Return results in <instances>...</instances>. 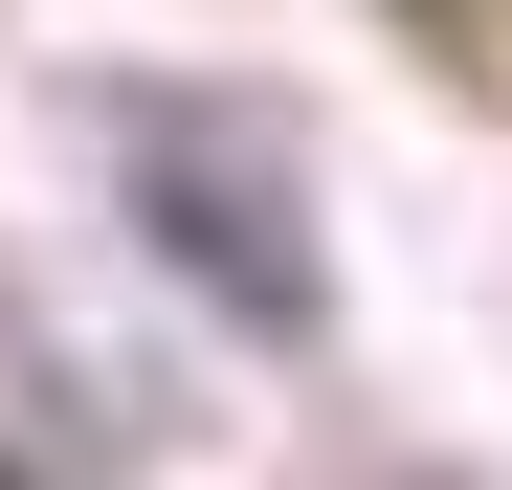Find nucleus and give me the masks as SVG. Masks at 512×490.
<instances>
[{"instance_id": "obj_1", "label": "nucleus", "mask_w": 512, "mask_h": 490, "mask_svg": "<svg viewBox=\"0 0 512 490\" xmlns=\"http://www.w3.org/2000/svg\"><path fill=\"white\" fill-rule=\"evenodd\" d=\"M112 156H134V223L245 312V335H312V201H290V134L245 90H112Z\"/></svg>"}]
</instances>
